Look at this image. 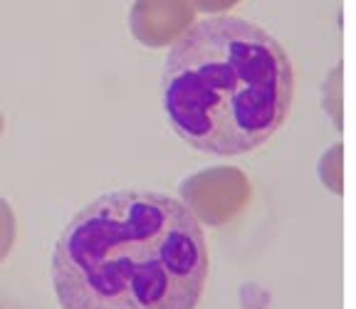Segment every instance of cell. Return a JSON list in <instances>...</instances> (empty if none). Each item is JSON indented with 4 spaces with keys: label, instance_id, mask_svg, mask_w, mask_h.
Returning <instances> with one entry per match:
<instances>
[{
    "label": "cell",
    "instance_id": "6",
    "mask_svg": "<svg viewBox=\"0 0 356 309\" xmlns=\"http://www.w3.org/2000/svg\"><path fill=\"white\" fill-rule=\"evenodd\" d=\"M0 136H3V114H0Z\"/></svg>",
    "mask_w": 356,
    "mask_h": 309
},
{
    "label": "cell",
    "instance_id": "5",
    "mask_svg": "<svg viewBox=\"0 0 356 309\" xmlns=\"http://www.w3.org/2000/svg\"><path fill=\"white\" fill-rule=\"evenodd\" d=\"M15 213L6 198H0V262L10 255L13 243H15Z\"/></svg>",
    "mask_w": 356,
    "mask_h": 309
},
{
    "label": "cell",
    "instance_id": "2",
    "mask_svg": "<svg viewBox=\"0 0 356 309\" xmlns=\"http://www.w3.org/2000/svg\"><path fill=\"white\" fill-rule=\"evenodd\" d=\"M295 67L287 50L250 20L218 15L173 42L163 106L173 132L203 154L255 151L287 122Z\"/></svg>",
    "mask_w": 356,
    "mask_h": 309
},
{
    "label": "cell",
    "instance_id": "1",
    "mask_svg": "<svg viewBox=\"0 0 356 309\" xmlns=\"http://www.w3.org/2000/svg\"><path fill=\"white\" fill-rule=\"evenodd\" d=\"M206 280L203 228L181 200L156 191L87 203L52 255L62 309H195Z\"/></svg>",
    "mask_w": 356,
    "mask_h": 309
},
{
    "label": "cell",
    "instance_id": "4",
    "mask_svg": "<svg viewBox=\"0 0 356 309\" xmlns=\"http://www.w3.org/2000/svg\"><path fill=\"white\" fill-rule=\"evenodd\" d=\"M193 6L173 0H141L131 8V35L146 47H166L193 25Z\"/></svg>",
    "mask_w": 356,
    "mask_h": 309
},
{
    "label": "cell",
    "instance_id": "3",
    "mask_svg": "<svg viewBox=\"0 0 356 309\" xmlns=\"http://www.w3.org/2000/svg\"><path fill=\"white\" fill-rule=\"evenodd\" d=\"M250 196L252 186L248 176L233 166L206 168L181 183V203L195 221L211 228H222L238 218Z\"/></svg>",
    "mask_w": 356,
    "mask_h": 309
}]
</instances>
